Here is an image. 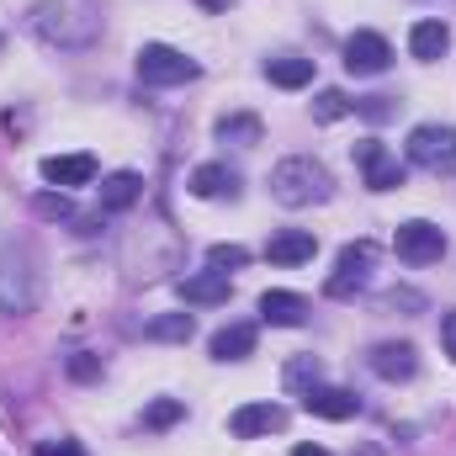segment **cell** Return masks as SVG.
Segmentation results:
<instances>
[{
  "instance_id": "28",
  "label": "cell",
  "mask_w": 456,
  "mask_h": 456,
  "mask_svg": "<svg viewBox=\"0 0 456 456\" xmlns=\"http://www.w3.org/2000/svg\"><path fill=\"white\" fill-rule=\"evenodd\" d=\"M32 208H37V218H69V213H75L64 191H43V197H37Z\"/></svg>"
},
{
  "instance_id": "11",
  "label": "cell",
  "mask_w": 456,
  "mask_h": 456,
  "mask_svg": "<svg viewBox=\"0 0 456 456\" xmlns=\"http://www.w3.org/2000/svg\"><path fill=\"white\" fill-rule=\"evenodd\" d=\"M371 371L382 377V382H409L414 371H419V355H414V345H403V340H382V345H371Z\"/></svg>"
},
{
  "instance_id": "16",
  "label": "cell",
  "mask_w": 456,
  "mask_h": 456,
  "mask_svg": "<svg viewBox=\"0 0 456 456\" xmlns=\"http://www.w3.org/2000/svg\"><path fill=\"white\" fill-rule=\"evenodd\" d=\"M228 292H233L228 271H197V276H181V297H186L191 308H218V303H228Z\"/></svg>"
},
{
  "instance_id": "13",
  "label": "cell",
  "mask_w": 456,
  "mask_h": 456,
  "mask_svg": "<svg viewBox=\"0 0 456 456\" xmlns=\"http://www.w3.org/2000/svg\"><path fill=\"white\" fill-rule=\"evenodd\" d=\"M319 255V239L308 233V228H281V233H271V244H265V260L271 265H303V260H314Z\"/></svg>"
},
{
  "instance_id": "32",
  "label": "cell",
  "mask_w": 456,
  "mask_h": 456,
  "mask_svg": "<svg viewBox=\"0 0 456 456\" xmlns=\"http://www.w3.org/2000/svg\"><path fill=\"white\" fill-rule=\"evenodd\" d=\"M441 345H446V355L456 361V308L446 314V319H441Z\"/></svg>"
},
{
  "instance_id": "25",
  "label": "cell",
  "mask_w": 456,
  "mask_h": 456,
  "mask_svg": "<svg viewBox=\"0 0 456 456\" xmlns=\"http://www.w3.org/2000/svg\"><path fill=\"white\" fill-rule=\"evenodd\" d=\"M175 419H186V403H181V398H154V403L143 409V430H170Z\"/></svg>"
},
{
  "instance_id": "30",
  "label": "cell",
  "mask_w": 456,
  "mask_h": 456,
  "mask_svg": "<svg viewBox=\"0 0 456 456\" xmlns=\"http://www.w3.org/2000/svg\"><path fill=\"white\" fill-rule=\"evenodd\" d=\"M355 112L382 122V117H393V96H366V102H355Z\"/></svg>"
},
{
  "instance_id": "15",
  "label": "cell",
  "mask_w": 456,
  "mask_h": 456,
  "mask_svg": "<svg viewBox=\"0 0 456 456\" xmlns=\"http://www.w3.org/2000/svg\"><path fill=\"white\" fill-rule=\"evenodd\" d=\"M303 409L314 414V419H355L361 414V398L355 393H345V387H308L303 393Z\"/></svg>"
},
{
  "instance_id": "9",
  "label": "cell",
  "mask_w": 456,
  "mask_h": 456,
  "mask_svg": "<svg viewBox=\"0 0 456 456\" xmlns=\"http://www.w3.org/2000/svg\"><path fill=\"white\" fill-rule=\"evenodd\" d=\"M387 64H393V48H387L382 32H366V27H361V32L345 37V69H350V75H382Z\"/></svg>"
},
{
  "instance_id": "20",
  "label": "cell",
  "mask_w": 456,
  "mask_h": 456,
  "mask_svg": "<svg viewBox=\"0 0 456 456\" xmlns=\"http://www.w3.org/2000/svg\"><path fill=\"white\" fill-rule=\"evenodd\" d=\"M265 80L281 86V91H303L314 80V59H297V53H281V59H265Z\"/></svg>"
},
{
  "instance_id": "31",
  "label": "cell",
  "mask_w": 456,
  "mask_h": 456,
  "mask_svg": "<svg viewBox=\"0 0 456 456\" xmlns=\"http://www.w3.org/2000/svg\"><path fill=\"white\" fill-rule=\"evenodd\" d=\"M37 456H86V446H75V441H43Z\"/></svg>"
},
{
  "instance_id": "23",
  "label": "cell",
  "mask_w": 456,
  "mask_h": 456,
  "mask_svg": "<svg viewBox=\"0 0 456 456\" xmlns=\"http://www.w3.org/2000/svg\"><path fill=\"white\" fill-rule=\"evenodd\" d=\"M218 138H224V143H239V149H255V143L265 138V127H260V117L233 112V117H218Z\"/></svg>"
},
{
  "instance_id": "3",
  "label": "cell",
  "mask_w": 456,
  "mask_h": 456,
  "mask_svg": "<svg viewBox=\"0 0 456 456\" xmlns=\"http://www.w3.org/2000/svg\"><path fill=\"white\" fill-rule=\"evenodd\" d=\"M43 297V271H37V255L27 244H5L0 249V314L21 319L32 314Z\"/></svg>"
},
{
  "instance_id": "21",
  "label": "cell",
  "mask_w": 456,
  "mask_h": 456,
  "mask_svg": "<svg viewBox=\"0 0 456 456\" xmlns=\"http://www.w3.org/2000/svg\"><path fill=\"white\" fill-rule=\"evenodd\" d=\"M255 355V324H224L213 335V361H244Z\"/></svg>"
},
{
  "instance_id": "18",
  "label": "cell",
  "mask_w": 456,
  "mask_h": 456,
  "mask_svg": "<svg viewBox=\"0 0 456 456\" xmlns=\"http://www.w3.org/2000/svg\"><path fill=\"white\" fill-rule=\"evenodd\" d=\"M446 48H452V27H446V21H414V32H409V53H414L419 64H436Z\"/></svg>"
},
{
  "instance_id": "35",
  "label": "cell",
  "mask_w": 456,
  "mask_h": 456,
  "mask_svg": "<svg viewBox=\"0 0 456 456\" xmlns=\"http://www.w3.org/2000/svg\"><path fill=\"white\" fill-rule=\"evenodd\" d=\"M0 48H5V37H0Z\"/></svg>"
},
{
  "instance_id": "22",
  "label": "cell",
  "mask_w": 456,
  "mask_h": 456,
  "mask_svg": "<svg viewBox=\"0 0 456 456\" xmlns=\"http://www.w3.org/2000/svg\"><path fill=\"white\" fill-rule=\"evenodd\" d=\"M197 335V319L191 314H159L143 324V340H165V345H186Z\"/></svg>"
},
{
  "instance_id": "27",
  "label": "cell",
  "mask_w": 456,
  "mask_h": 456,
  "mask_svg": "<svg viewBox=\"0 0 456 456\" xmlns=\"http://www.w3.org/2000/svg\"><path fill=\"white\" fill-rule=\"evenodd\" d=\"M244 260H249L244 244H213V249H208V265H213V271H239Z\"/></svg>"
},
{
  "instance_id": "34",
  "label": "cell",
  "mask_w": 456,
  "mask_h": 456,
  "mask_svg": "<svg viewBox=\"0 0 456 456\" xmlns=\"http://www.w3.org/2000/svg\"><path fill=\"white\" fill-rule=\"evenodd\" d=\"M202 11H228V0H197Z\"/></svg>"
},
{
  "instance_id": "2",
  "label": "cell",
  "mask_w": 456,
  "mask_h": 456,
  "mask_svg": "<svg viewBox=\"0 0 456 456\" xmlns=\"http://www.w3.org/2000/svg\"><path fill=\"white\" fill-rule=\"evenodd\" d=\"M330 191H335V181L314 154H292L271 170V197L281 208H314V202H330Z\"/></svg>"
},
{
  "instance_id": "12",
  "label": "cell",
  "mask_w": 456,
  "mask_h": 456,
  "mask_svg": "<svg viewBox=\"0 0 456 456\" xmlns=\"http://www.w3.org/2000/svg\"><path fill=\"white\" fill-rule=\"evenodd\" d=\"M43 181L48 186H64V191L69 186H91L96 181V159L91 154H48L43 159Z\"/></svg>"
},
{
  "instance_id": "7",
  "label": "cell",
  "mask_w": 456,
  "mask_h": 456,
  "mask_svg": "<svg viewBox=\"0 0 456 456\" xmlns=\"http://www.w3.org/2000/svg\"><path fill=\"white\" fill-rule=\"evenodd\" d=\"M355 165H361V181L371 186V191H393V186H403V159L398 154H387V143L382 138H361L355 143Z\"/></svg>"
},
{
  "instance_id": "19",
  "label": "cell",
  "mask_w": 456,
  "mask_h": 456,
  "mask_svg": "<svg viewBox=\"0 0 456 456\" xmlns=\"http://www.w3.org/2000/svg\"><path fill=\"white\" fill-rule=\"evenodd\" d=\"M138 197H143V175H133V170H117L102 181V213H127Z\"/></svg>"
},
{
  "instance_id": "8",
  "label": "cell",
  "mask_w": 456,
  "mask_h": 456,
  "mask_svg": "<svg viewBox=\"0 0 456 456\" xmlns=\"http://www.w3.org/2000/svg\"><path fill=\"white\" fill-rule=\"evenodd\" d=\"M393 249L409 265H436L446 255V233L436 224H425V218H409V224H398V233H393Z\"/></svg>"
},
{
  "instance_id": "5",
  "label": "cell",
  "mask_w": 456,
  "mask_h": 456,
  "mask_svg": "<svg viewBox=\"0 0 456 456\" xmlns=\"http://www.w3.org/2000/svg\"><path fill=\"white\" fill-rule=\"evenodd\" d=\"M202 69H197V59H186L181 48H170V43H143L138 48V80L143 86H186V80H197Z\"/></svg>"
},
{
  "instance_id": "33",
  "label": "cell",
  "mask_w": 456,
  "mask_h": 456,
  "mask_svg": "<svg viewBox=\"0 0 456 456\" xmlns=\"http://www.w3.org/2000/svg\"><path fill=\"white\" fill-rule=\"evenodd\" d=\"M292 456H330V452H324V446H297Z\"/></svg>"
},
{
  "instance_id": "29",
  "label": "cell",
  "mask_w": 456,
  "mask_h": 456,
  "mask_svg": "<svg viewBox=\"0 0 456 456\" xmlns=\"http://www.w3.org/2000/svg\"><path fill=\"white\" fill-rule=\"evenodd\" d=\"M69 377L75 382H96L102 377V361L96 355H69Z\"/></svg>"
},
{
  "instance_id": "26",
  "label": "cell",
  "mask_w": 456,
  "mask_h": 456,
  "mask_svg": "<svg viewBox=\"0 0 456 456\" xmlns=\"http://www.w3.org/2000/svg\"><path fill=\"white\" fill-rule=\"evenodd\" d=\"M355 112V102L345 96V91H319L314 96V122H340V117Z\"/></svg>"
},
{
  "instance_id": "1",
  "label": "cell",
  "mask_w": 456,
  "mask_h": 456,
  "mask_svg": "<svg viewBox=\"0 0 456 456\" xmlns=\"http://www.w3.org/2000/svg\"><path fill=\"white\" fill-rule=\"evenodd\" d=\"M27 21L59 53H80L102 37V5L96 0H37Z\"/></svg>"
},
{
  "instance_id": "14",
  "label": "cell",
  "mask_w": 456,
  "mask_h": 456,
  "mask_svg": "<svg viewBox=\"0 0 456 456\" xmlns=\"http://www.w3.org/2000/svg\"><path fill=\"white\" fill-rule=\"evenodd\" d=\"M260 319L276 330H297V324H308V297L271 287V292H260Z\"/></svg>"
},
{
  "instance_id": "24",
  "label": "cell",
  "mask_w": 456,
  "mask_h": 456,
  "mask_svg": "<svg viewBox=\"0 0 456 456\" xmlns=\"http://www.w3.org/2000/svg\"><path fill=\"white\" fill-rule=\"evenodd\" d=\"M319 377H324L319 355H297V361H287V371H281L287 393H308V387H319Z\"/></svg>"
},
{
  "instance_id": "10",
  "label": "cell",
  "mask_w": 456,
  "mask_h": 456,
  "mask_svg": "<svg viewBox=\"0 0 456 456\" xmlns=\"http://www.w3.org/2000/svg\"><path fill=\"white\" fill-rule=\"evenodd\" d=\"M228 430H233L239 441L276 436V430H287V409H281V403H244V409L228 414Z\"/></svg>"
},
{
  "instance_id": "17",
  "label": "cell",
  "mask_w": 456,
  "mask_h": 456,
  "mask_svg": "<svg viewBox=\"0 0 456 456\" xmlns=\"http://www.w3.org/2000/svg\"><path fill=\"white\" fill-rule=\"evenodd\" d=\"M191 197H202V202H218V197H239V175L218 165V159H208V165H197L191 170Z\"/></svg>"
},
{
  "instance_id": "6",
  "label": "cell",
  "mask_w": 456,
  "mask_h": 456,
  "mask_svg": "<svg viewBox=\"0 0 456 456\" xmlns=\"http://www.w3.org/2000/svg\"><path fill=\"white\" fill-rule=\"evenodd\" d=\"M371 265H377V244H371V239H355V244H345L340 260H335V276L324 281V297H355V292L366 287Z\"/></svg>"
},
{
  "instance_id": "4",
  "label": "cell",
  "mask_w": 456,
  "mask_h": 456,
  "mask_svg": "<svg viewBox=\"0 0 456 456\" xmlns=\"http://www.w3.org/2000/svg\"><path fill=\"white\" fill-rule=\"evenodd\" d=\"M409 159L430 175H456V127L452 122H419L409 133Z\"/></svg>"
}]
</instances>
